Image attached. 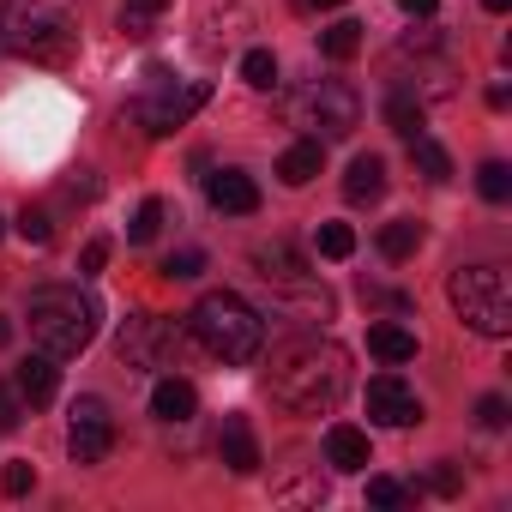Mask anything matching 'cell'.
I'll return each mask as SVG.
<instances>
[{
	"instance_id": "13",
	"label": "cell",
	"mask_w": 512,
	"mask_h": 512,
	"mask_svg": "<svg viewBox=\"0 0 512 512\" xmlns=\"http://www.w3.org/2000/svg\"><path fill=\"white\" fill-rule=\"evenodd\" d=\"M326 464H332V470H344V476L368 470V464H374L368 434H362V428H350V422H332V428H326Z\"/></svg>"
},
{
	"instance_id": "39",
	"label": "cell",
	"mask_w": 512,
	"mask_h": 512,
	"mask_svg": "<svg viewBox=\"0 0 512 512\" xmlns=\"http://www.w3.org/2000/svg\"><path fill=\"white\" fill-rule=\"evenodd\" d=\"M13 344V320H0V350H7Z\"/></svg>"
},
{
	"instance_id": "40",
	"label": "cell",
	"mask_w": 512,
	"mask_h": 512,
	"mask_svg": "<svg viewBox=\"0 0 512 512\" xmlns=\"http://www.w3.org/2000/svg\"><path fill=\"white\" fill-rule=\"evenodd\" d=\"M482 7H488V13H506V7H512V0H482Z\"/></svg>"
},
{
	"instance_id": "26",
	"label": "cell",
	"mask_w": 512,
	"mask_h": 512,
	"mask_svg": "<svg viewBox=\"0 0 512 512\" xmlns=\"http://www.w3.org/2000/svg\"><path fill=\"white\" fill-rule=\"evenodd\" d=\"M476 193H482L488 205H506V199H512V169H506V163H482V169H476Z\"/></svg>"
},
{
	"instance_id": "35",
	"label": "cell",
	"mask_w": 512,
	"mask_h": 512,
	"mask_svg": "<svg viewBox=\"0 0 512 512\" xmlns=\"http://www.w3.org/2000/svg\"><path fill=\"white\" fill-rule=\"evenodd\" d=\"M428 488H434V494H446V500H452V494H458V488H464V476H458V464H434V470H428Z\"/></svg>"
},
{
	"instance_id": "37",
	"label": "cell",
	"mask_w": 512,
	"mask_h": 512,
	"mask_svg": "<svg viewBox=\"0 0 512 512\" xmlns=\"http://www.w3.org/2000/svg\"><path fill=\"white\" fill-rule=\"evenodd\" d=\"M398 7H404V13H410V19H428V13H434V7H440V0H398Z\"/></svg>"
},
{
	"instance_id": "17",
	"label": "cell",
	"mask_w": 512,
	"mask_h": 512,
	"mask_svg": "<svg viewBox=\"0 0 512 512\" xmlns=\"http://www.w3.org/2000/svg\"><path fill=\"white\" fill-rule=\"evenodd\" d=\"M193 410H199V392H193L187 380H175V374H169V380H157V386H151V416H157V422H187Z\"/></svg>"
},
{
	"instance_id": "2",
	"label": "cell",
	"mask_w": 512,
	"mask_h": 512,
	"mask_svg": "<svg viewBox=\"0 0 512 512\" xmlns=\"http://www.w3.org/2000/svg\"><path fill=\"white\" fill-rule=\"evenodd\" d=\"M25 320H31V344L43 350V356H55V362H73L79 350H91V338H97V302L85 296V290H73V284H49V290H37L31 296V308H25Z\"/></svg>"
},
{
	"instance_id": "5",
	"label": "cell",
	"mask_w": 512,
	"mask_h": 512,
	"mask_svg": "<svg viewBox=\"0 0 512 512\" xmlns=\"http://www.w3.org/2000/svg\"><path fill=\"white\" fill-rule=\"evenodd\" d=\"M458 320L476 332V338H506L512 332V284L500 266H458L452 284H446Z\"/></svg>"
},
{
	"instance_id": "25",
	"label": "cell",
	"mask_w": 512,
	"mask_h": 512,
	"mask_svg": "<svg viewBox=\"0 0 512 512\" xmlns=\"http://www.w3.org/2000/svg\"><path fill=\"white\" fill-rule=\"evenodd\" d=\"M320 49H326L332 61H356V49H362V25H356V19H338V25L320 37Z\"/></svg>"
},
{
	"instance_id": "32",
	"label": "cell",
	"mask_w": 512,
	"mask_h": 512,
	"mask_svg": "<svg viewBox=\"0 0 512 512\" xmlns=\"http://www.w3.org/2000/svg\"><path fill=\"white\" fill-rule=\"evenodd\" d=\"M368 500H374V506H386V512H398V506H410V488H404V482H392V476H368Z\"/></svg>"
},
{
	"instance_id": "38",
	"label": "cell",
	"mask_w": 512,
	"mask_h": 512,
	"mask_svg": "<svg viewBox=\"0 0 512 512\" xmlns=\"http://www.w3.org/2000/svg\"><path fill=\"white\" fill-rule=\"evenodd\" d=\"M302 7L308 13H326V7H344V0H302Z\"/></svg>"
},
{
	"instance_id": "22",
	"label": "cell",
	"mask_w": 512,
	"mask_h": 512,
	"mask_svg": "<svg viewBox=\"0 0 512 512\" xmlns=\"http://www.w3.org/2000/svg\"><path fill=\"white\" fill-rule=\"evenodd\" d=\"M163 13H169V0H121V31L127 37H151Z\"/></svg>"
},
{
	"instance_id": "20",
	"label": "cell",
	"mask_w": 512,
	"mask_h": 512,
	"mask_svg": "<svg viewBox=\"0 0 512 512\" xmlns=\"http://www.w3.org/2000/svg\"><path fill=\"white\" fill-rule=\"evenodd\" d=\"M386 127H392L398 139H416V133L428 127V109H422V97H416V91H392V97H386Z\"/></svg>"
},
{
	"instance_id": "4",
	"label": "cell",
	"mask_w": 512,
	"mask_h": 512,
	"mask_svg": "<svg viewBox=\"0 0 512 512\" xmlns=\"http://www.w3.org/2000/svg\"><path fill=\"white\" fill-rule=\"evenodd\" d=\"M0 43H7V55H19L31 67H67L79 31L49 0H7L0 7Z\"/></svg>"
},
{
	"instance_id": "34",
	"label": "cell",
	"mask_w": 512,
	"mask_h": 512,
	"mask_svg": "<svg viewBox=\"0 0 512 512\" xmlns=\"http://www.w3.org/2000/svg\"><path fill=\"white\" fill-rule=\"evenodd\" d=\"M506 416H512V404H506L500 392H488V398L476 404V422H482V428H506Z\"/></svg>"
},
{
	"instance_id": "9",
	"label": "cell",
	"mask_w": 512,
	"mask_h": 512,
	"mask_svg": "<svg viewBox=\"0 0 512 512\" xmlns=\"http://www.w3.org/2000/svg\"><path fill=\"white\" fill-rule=\"evenodd\" d=\"M109 446H115V416H109V404L103 398H79L73 404V434H67V452H73V464H103L109 458Z\"/></svg>"
},
{
	"instance_id": "12",
	"label": "cell",
	"mask_w": 512,
	"mask_h": 512,
	"mask_svg": "<svg viewBox=\"0 0 512 512\" xmlns=\"http://www.w3.org/2000/svg\"><path fill=\"white\" fill-rule=\"evenodd\" d=\"M217 458L235 470V476H253L266 458H260V440H253L247 416H223V434H217Z\"/></svg>"
},
{
	"instance_id": "29",
	"label": "cell",
	"mask_w": 512,
	"mask_h": 512,
	"mask_svg": "<svg viewBox=\"0 0 512 512\" xmlns=\"http://www.w3.org/2000/svg\"><path fill=\"white\" fill-rule=\"evenodd\" d=\"M0 488H7V500H25L37 488V464L31 458H13L7 470H0Z\"/></svg>"
},
{
	"instance_id": "7",
	"label": "cell",
	"mask_w": 512,
	"mask_h": 512,
	"mask_svg": "<svg viewBox=\"0 0 512 512\" xmlns=\"http://www.w3.org/2000/svg\"><path fill=\"white\" fill-rule=\"evenodd\" d=\"M115 350H121L127 368H145V374H151V368H175L181 332H175V320H163V314H133V320L121 326Z\"/></svg>"
},
{
	"instance_id": "11",
	"label": "cell",
	"mask_w": 512,
	"mask_h": 512,
	"mask_svg": "<svg viewBox=\"0 0 512 512\" xmlns=\"http://www.w3.org/2000/svg\"><path fill=\"white\" fill-rule=\"evenodd\" d=\"M205 199L217 211H229V217H253V211H260V187H253V175H241V169L205 175Z\"/></svg>"
},
{
	"instance_id": "19",
	"label": "cell",
	"mask_w": 512,
	"mask_h": 512,
	"mask_svg": "<svg viewBox=\"0 0 512 512\" xmlns=\"http://www.w3.org/2000/svg\"><path fill=\"white\" fill-rule=\"evenodd\" d=\"M368 350H374L380 362H392V368H404V362H416V332H404V326H392V320H380V326H368Z\"/></svg>"
},
{
	"instance_id": "8",
	"label": "cell",
	"mask_w": 512,
	"mask_h": 512,
	"mask_svg": "<svg viewBox=\"0 0 512 512\" xmlns=\"http://www.w3.org/2000/svg\"><path fill=\"white\" fill-rule=\"evenodd\" d=\"M205 103H211V85H205V79H193V85H181V91H175V85H163L157 97H139V109H133V115H139V127H145L151 139H169V133H175V127H187Z\"/></svg>"
},
{
	"instance_id": "30",
	"label": "cell",
	"mask_w": 512,
	"mask_h": 512,
	"mask_svg": "<svg viewBox=\"0 0 512 512\" xmlns=\"http://www.w3.org/2000/svg\"><path fill=\"white\" fill-rule=\"evenodd\" d=\"M199 272H205V253L199 247H181V253H169V260H163V278H175V284H187Z\"/></svg>"
},
{
	"instance_id": "15",
	"label": "cell",
	"mask_w": 512,
	"mask_h": 512,
	"mask_svg": "<svg viewBox=\"0 0 512 512\" xmlns=\"http://www.w3.org/2000/svg\"><path fill=\"white\" fill-rule=\"evenodd\" d=\"M380 193H386V157H374V151L350 157V175H344V199H350V205H374Z\"/></svg>"
},
{
	"instance_id": "16",
	"label": "cell",
	"mask_w": 512,
	"mask_h": 512,
	"mask_svg": "<svg viewBox=\"0 0 512 512\" xmlns=\"http://www.w3.org/2000/svg\"><path fill=\"white\" fill-rule=\"evenodd\" d=\"M320 163H326V145H320V139H296V145L278 157V181H284V187H308V181L320 175Z\"/></svg>"
},
{
	"instance_id": "3",
	"label": "cell",
	"mask_w": 512,
	"mask_h": 512,
	"mask_svg": "<svg viewBox=\"0 0 512 512\" xmlns=\"http://www.w3.org/2000/svg\"><path fill=\"white\" fill-rule=\"evenodd\" d=\"M187 326H193V338H199L217 362H229V368H241V362H253V356L266 350V320H260V308H247L235 290L199 296L193 314H187Z\"/></svg>"
},
{
	"instance_id": "31",
	"label": "cell",
	"mask_w": 512,
	"mask_h": 512,
	"mask_svg": "<svg viewBox=\"0 0 512 512\" xmlns=\"http://www.w3.org/2000/svg\"><path fill=\"white\" fill-rule=\"evenodd\" d=\"M19 235H25L31 247H49V241H55V223H49V211L25 205V211H19Z\"/></svg>"
},
{
	"instance_id": "24",
	"label": "cell",
	"mask_w": 512,
	"mask_h": 512,
	"mask_svg": "<svg viewBox=\"0 0 512 512\" xmlns=\"http://www.w3.org/2000/svg\"><path fill=\"white\" fill-rule=\"evenodd\" d=\"M241 79H247L253 91H278V55H272V49H247V55H241Z\"/></svg>"
},
{
	"instance_id": "6",
	"label": "cell",
	"mask_w": 512,
	"mask_h": 512,
	"mask_svg": "<svg viewBox=\"0 0 512 512\" xmlns=\"http://www.w3.org/2000/svg\"><path fill=\"white\" fill-rule=\"evenodd\" d=\"M296 121L314 127L320 145H326V139H350V133L362 127V97H356L344 79H320V85H308V91L296 97Z\"/></svg>"
},
{
	"instance_id": "27",
	"label": "cell",
	"mask_w": 512,
	"mask_h": 512,
	"mask_svg": "<svg viewBox=\"0 0 512 512\" xmlns=\"http://www.w3.org/2000/svg\"><path fill=\"white\" fill-rule=\"evenodd\" d=\"M314 247L326 253V260H350V253H356V229H350V223H320Z\"/></svg>"
},
{
	"instance_id": "33",
	"label": "cell",
	"mask_w": 512,
	"mask_h": 512,
	"mask_svg": "<svg viewBox=\"0 0 512 512\" xmlns=\"http://www.w3.org/2000/svg\"><path fill=\"white\" fill-rule=\"evenodd\" d=\"M19 422H25V398H19V386L0 380V434H13Z\"/></svg>"
},
{
	"instance_id": "41",
	"label": "cell",
	"mask_w": 512,
	"mask_h": 512,
	"mask_svg": "<svg viewBox=\"0 0 512 512\" xmlns=\"http://www.w3.org/2000/svg\"><path fill=\"white\" fill-rule=\"evenodd\" d=\"M0 229H7V223H0Z\"/></svg>"
},
{
	"instance_id": "36",
	"label": "cell",
	"mask_w": 512,
	"mask_h": 512,
	"mask_svg": "<svg viewBox=\"0 0 512 512\" xmlns=\"http://www.w3.org/2000/svg\"><path fill=\"white\" fill-rule=\"evenodd\" d=\"M109 266V241H85V253H79V278H97Z\"/></svg>"
},
{
	"instance_id": "21",
	"label": "cell",
	"mask_w": 512,
	"mask_h": 512,
	"mask_svg": "<svg viewBox=\"0 0 512 512\" xmlns=\"http://www.w3.org/2000/svg\"><path fill=\"white\" fill-rule=\"evenodd\" d=\"M416 247H422V223H416V217H392V223L380 229V253H386L392 266H398V260H410Z\"/></svg>"
},
{
	"instance_id": "28",
	"label": "cell",
	"mask_w": 512,
	"mask_h": 512,
	"mask_svg": "<svg viewBox=\"0 0 512 512\" xmlns=\"http://www.w3.org/2000/svg\"><path fill=\"white\" fill-rule=\"evenodd\" d=\"M163 211H169L163 199H145V205H139V217L127 223V241H133V247H145V241H151V235L163 229Z\"/></svg>"
},
{
	"instance_id": "18",
	"label": "cell",
	"mask_w": 512,
	"mask_h": 512,
	"mask_svg": "<svg viewBox=\"0 0 512 512\" xmlns=\"http://www.w3.org/2000/svg\"><path fill=\"white\" fill-rule=\"evenodd\" d=\"M253 266H260V278L266 284H302V253L290 247V241H272V247H253Z\"/></svg>"
},
{
	"instance_id": "23",
	"label": "cell",
	"mask_w": 512,
	"mask_h": 512,
	"mask_svg": "<svg viewBox=\"0 0 512 512\" xmlns=\"http://www.w3.org/2000/svg\"><path fill=\"white\" fill-rule=\"evenodd\" d=\"M410 157H416V169H422L428 181H452V157H446V145H434L428 133L410 139Z\"/></svg>"
},
{
	"instance_id": "14",
	"label": "cell",
	"mask_w": 512,
	"mask_h": 512,
	"mask_svg": "<svg viewBox=\"0 0 512 512\" xmlns=\"http://www.w3.org/2000/svg\"><path fill=\"white\" fill-rule=\"evenodd\" d=\"M13 386H19V398H25L31 410L55 404V392H61V368H55V356H43V350H37V356L19 368V380H13Z\"/></svg>"
},
{
	"instance_id": "1",
	"label": "cell",
	"mask_w": 512,
	"mask_h": 512,
	"mask_svg": "<svg viewBox=\"0 0 512 512\" xmlns=\"http://www.w3.org/2000/svg\"><path fill=\"white\" fill-rule=\"evenodd\" d=\"M266 386L296 416H332L338 398L350 392V356L332 338H290V344L272 350Z\"/></svg>"
},
{
	"instance_id": "10",
	"label": "cell",
	"mask_w": 512,
	"mask_h": 512,
	"mask_svg": "<svg viewBox=\"0 0 512 512\" xmlns=\"http://www.w3.org/2000/svg\"><path fill=\"white\" fill-rule=\"evenodd\" d=\"M368 416L380 428H410V422H422V398L398 374H374L368 380Z\"/></svg>"
}]
</instances>
